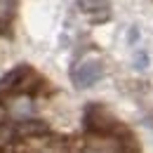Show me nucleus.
Masks as SVG:
<instances>
[{
	"instance_id": "obj_5",
	"label": "nucleus",
	"mask_w": 153,
	"mask_h": 153,
	"mask_svg": "<svg viewBox=\"0 0 153 153\" xmlns=\"http://www.w3.org/2000/svg\"><path fill=\"white\" fill-rule=\"evenodd\" d=\"M85 151H123V141L113 137V134H99V132H90V137L85 139Z\"/></svg>"
},
{
	"instance_id": "obj_11",
	"label": "nucleus",
	"mask_w": 153,
	"mask_h": 153,
	"mask_svg": "<svg viewBox=\"0 0 153 153\" xmlns=\"http://www.w3.org/2000/svg\"><path fill=\"white\" fill-rule=\"evenodd\" d=\"M12 10H14V0H0V26L5 21H10Z\"/></svg>"
},
{
	"instance_id": "obj_13",
	"label": "nucleus",
	"mask_w": 153,
	"mask_h": 153,
	"mask_svg": "<svg viewBox=\"0 0 153 153\" xmlns=\"http://www.w3.org/2000/svg\"><path fill=\"white\" fill-rule=\"evenodd\" d=\"M7 118H10V113H7V106H0V125H2Z\"/></svg>"
},
{
	"instance_id": "obj_1",
	"label": "nucleus",
	"mask_w": 153,
	"mask_h": 153,
	"mask_svg": "<svg viewBox=\"0 0 153 153\" xmlns=\"http://www.w3.org/2000/svg\"><path fill=\"white\" fill-rule=\"evenodd\" d=\"M82 120H85V127H87V132H99V134H113L118 139H123V134H127V130L115 120L113 115L108 113L104 106H99V104H87L85 106V115H82Z\"/></svg>"
},
{
	"instance_id": "obj_8",
	"label": "nucleus",
	"mask_w": 153,
	"mask_h": 153,
	"mask_svg": "<svg viewBox=\"0 0 153 153\" xmlns=\"http://www.w3.org/2000/svg\"><path fill=\"white\" fill-rule=\"evenodd\" d=\"M45 78L40 76V73H36L33 68H28V73L21 78V82H19V87H17V92H24V94H31V97H36L40 94L42 90H45Z\"/></svg>"
},
{
	"instance_id": "obj_10",
	"label": "nucleus",
	"mask_w": 153,
	"mask_h": 153,
	"mask_svg": "<svg viewBox=\"0 0 153 153\" xmlns=\"http://www.w3.org/2000/svg\"><path fill=\"white\" fill-rule=\"evenodd\" d=\"M149 64H151V57H149L146 47H141V45H134V52H132V66L137 68V71H146V68H149Z\"/></svg>"
},
{
	"instance_id": "obj_7",
	"label": "nucleus",
	"mask_w": 153,
	"mask_h": 153,
	"mask_svg": "<svg viewBox=\"0 0 153 153\" xmlns=\"http://www.w3.org/2000/svg\"><path fill=\"white\" fill-rule=\"evenodd\" d=\"M28 68H31V66L19 64V66H14L12 71H7L5 76L0 78V94H14L17 87H19V82H21V78L28 73Z\"/></svg>"
},
{
	"instance_id": "obj_2",
	"label": "nucleus",
	"mask_w": 153,
	"mask_h": 153,
	"mask_svg": "<svg viewBox=\"0 0 153 153\" xmlns=\"http://www.w3.org/2000/svg\"><path fill=\"white\" fill-rule=\"evenodd\" d=\"M101 76H104V61L101 59H85L71 71V78H73L76 87H80V90L97 85L101 80Z\"/></svg>"
},
{
	"instance_id": "obj_9",
	"label": "nucleus",
	"mask_w": 153,
	"mask_h": 153,
	"mask_svg": "<svg viewBox=\"0 0 153 153\" xmlns=\"http://www.w3.org/2000/svg\"><path fill=\"white\" fill-rule=\"evenodd\" d=\"M17 120L14 118H7L2 125H0V149H10L12 141H17Z\"/></svg>"
},
{
	"instance_id": "obj_6",
	"label": "nucleus",
	"mask_w": 153,
	"mask_h": 153,
	"mask_svg": "<svg viewBox=\"0 0 153 153\" xmlns=\"http://www.w3.org/2000/svg\"><path fill=\"white\" fill-rule=\"evenodd\" d=\"M50 132V125L38 118H24L17 120V137L19 139H31V137H40V134Z\"/></svg>"
},
{
	"instance_id": "obj_12",
	"label": "nucleus",
	"mask_w": 153,
	"mask_h": 153,
	"mask_svg": "<svg viewBox=\"0 0 153 153\" xmlns=\"http://www.w3.org/2000/svg\"><path fill=\"white\" fill-rule=\"evenodd\" d=\"M127 42H130L132 47L139 42V28H137V26H130V31H127Z\"/></svg>"
},
{
	"instance_id": "obj_3",
	"label": "nucleus",
	"mask_w": 153,
	"mask_h": 153,
	"mask_svg": "<svg viewBox=\"0 0 153 153\" xmlns=\"http://www.w3.org/2000/svg\"><path fill=\"white\" fill-rule=\"evenodd\" d=\"M78 7L90 17L92 24H104L111 19V0H78Z\"/></svg>"
},
{
	"instance_id": "obj_4",
	"label": "nucleus",
	"mask_w": 153,
	"mask_h": 153,
	"mask_svg": "<svg viewBox=\"0 0 153 153\" xmlns=\"http://www.w3.org/2000/svg\"><path fill=\"white\" fill-rule=\"evenodd\" d=\"M7 113L14 120H24L33 115V97L24 94V92H14L12 99L7 101Z\"/></svg>"
}]
</instances>
